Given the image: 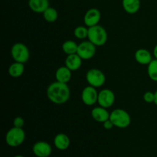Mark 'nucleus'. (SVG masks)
Wrapping results in <instances>:
<instances>
[{"instance_id":"cd10ccee","label":"nucleus","mask_w":157,"mask_h":157,"mask_svg":"<svg viewBox=\"0 0 157 157\" xmlns=\"http://www.w3.org/2000/svg\"><path fill=\"white\" fill-rule=\"evenodd\" d=\"M155 94V100H154V104L157 106V90H156V92H154Z\"/></svg>"},{"instance_id":"39448f33","label":"nucleus","mask_w":157,"mask_h":157,"mask_svg":"<svg viewBox=\"0 0 157 157\" xmlns=\"http://www.w3.org/2000/svg\"><path fill=\"white\" fill-rule=\"evenodd\" d=\"M11 55L15 61L25 64L30 58V52L25 44L18 42L12 45L11 48Z\"/></svg>"},{"instance_id":"6ab92c4d","label":"nucleus","mask_w":157,"mask_h":157,"mask_svg":"<svg viewBox=\"0 0 157 157\" xmlns=\"http://www.w3.org/2000/svg\"><path fill=\"white\" fill-rule=\"evenodd\" d=\"M25 71V65L23 63L15 61L9 67V74L12 78H19Z\"/></svg>"},{"instance_id":"f3484780","label":"nucleus","mask_w":157,"mask_h":157,"mask_svg":"<svg viewBox=\"0 0 157 157\" xmlns=\"http://www.w3.org/2000/svg\"><path fill=\"white\" fill-rule=\"evenodd\" d=\"M72 71L69 68H67L65 65L61 66L57 69L55 72V78L57 81L67 84L71 79Z\"/></svg>"},{"instance_id":"ddd939ff","label":"nucleus","mask_w":157,"mask_h":157,"mask_svg":"<svg viewBox=\"0 0 157 157\" xmlns=\"http://www.w3.org/2000/svg\"><path fill=\"white\" fill-rule=\"evenodd\" d=\"M135 60L143 65H148L153 61V56L150 51L145 48H139L135 52Z\"/></svg>"},{"instance_id":"412c9836","label":"nucleus","mask_w":157,"mask_h":157,"mask_svg":"<svg viewBox=\"0 0 157 157\" xmlns=\"http://www.w3.org/2000/svg\"><path fill=\"white\" fill-rule=\"evenodd\" d=\"M42 14L44 19L49 23L55 22L58 18V13L56 9L50 6Z\"/></svg>"},{"instance_id":"9d476101","label":"nucleus","mask_w":157,"mask_h":157,"mask_svg":"<svg viewBox=\"0 0 157 157\" xmlns=\"http://www.w3.org/2000/svg\"><path fill=\"white\" fill-rule=\"evenodd\" d=\"M101 18V13L99 9L91 8L86 12L84 16V23L87 28L98 25Z\"/></svg>"},{"instance_id":"f257e3e1","label":"nucleus","mask_w":157,"mask_h":157,"mask_svg":"<svg viewBox=\"0 0 157 157\" xmlns=\"http://www.w3.org/2000/svg\"><path fill=\"white\" fill-rule=\"evenodd\" d=\"M47 97L55 104H63L67 102L71 97L70 88L67 84L55 81L47 88Z\"/></svg>"},{"instance_id":"423d86ee","label":"nucleus","mask_w":157,"mask_h":157,"mask_svg":"<svg viewBox=\"0 0 157 157\" xmlns=\"http://www.w3.org/2000/svg\"><path fill=\"white\" fill-rule=\"evenodd\" d=\"M86 80L89 85L98 88L104 85L106 81V77L102 71L98 68H92L86 74Z\"/></svg>"},{"instance_id":"4468645a","label":"nucleus","mask_w":157,"mask_h":157,"mask_svg":"<svg viewBox=\"0 0 157 157\" xmlns=\"http://www.w3.org/2000/svg\"><path fill=\"white\" fill-rule=\"evenodd\" d=\"M82 58L78 54L67 55L64 61V65L70 69L71 71H75L81 67L82 64Z\"/></svg>"},{"instance_id":"0eeeda50","label":"nucleus","mask_w":157,"mask_h":157,"mask_svg":"<svg viewBox=\"0 0 157 157\" xmlns=\"http://www.w3.org/2000/svg\"><path fill=\"white\" fill-rule=\"evenodd\" d=\"M97 46L90 41H83L78 44L77 54L82 60H89L93 58L96 54Z\"/></svg>"},{"instance_id":"c85d7f7f","label":"nucleus","mask_w":157,"mask_h":157,"mask_svg":"<svg viewBox=\"0 0 157 157\" xmlns=\"http://www.w3.org/2000/svg\"><path fill=\"white\" fill-rule=\"evenodd\" d=\"M14 157H25V156H22V155H16V156H15Z\"/></svg>"},{"instance_id":"7ed1b4c3","label":"nucleus","mask_w":157,"mask_h":157,"mask_svg":"<svg viewBox=\"0 0 157 157\" xmlns=\"http://www.w3.org/2000/svg\"><path fill=\"white\" fill-rule=\"evenodd\" d=\"M110 120L114 127L120 129H125L130 125L131 117L126 110L123 109H115L110 113Z\"/></svg>"},{"instance_id":"393cba45","label":"nucleus","mask_w":157,"mask_h":157,"mask_svg":"<svg viewBox=\"0 0 157 157\" xmlns=\"http://www.w3.org/2000/svg\"><path fill=\"white\" fill-rule=\"evenodd\" d=\"M14 127H18V128H23L25 125V121L21 117H16L13 121Z\"/></svg>"},{"instance_id":"a878e982","label":"nucleus","mask_w":157,"mask_h":157,"mask_svg":"<svg viewBox=\"0 0 157 157\" xmlns=\"http://www.w3.org/2000/svg\"><path fill=\"white\" fill-rule=\"evenodd\" d=\"M103 127H104V128L106 129V130H111V129L114 127V125H113V122L109 119L107 120V121H106L105 122L103 123Z\"/></svg>"},{"instance_id":"1a4fd4ad","label":"nucleus","mask_w":157,"mask_h":157,"mask_svg":"<svg viewBox=\"0 0 157 157\" xmlns=\"http://www.w3.org/2000/svg\"><path fill=\"white\" fill-rule=\"evenodd\" d=\"M115 102V94L110 89H103L98 93V103L104 108H110Z\"/></svg>"},{"instance_id":"6e6552de","label":"nucleus","mask_w":157,"mask_h":157,"mask_svg":"<svg viewBox=\"0 0 157 157\" xmlns=\"http://www.w3.org/2000/svg\"><path fill=\"white\" fill-rule=\"evenodd\" d=\"M98 92L96 87L88 85L84 87L81 93L82 102L87 106H93L98 103Z\"/></svg>"},{"instance_id":"f8f14e48","label":"nucleus","mask_w":157,"mask_h":157,"mask_svg":"<svg viewBox=\"0 0 157 157\" xmlns=\"http://www.w3.org/2000/svg\"><path fill=\"white\" fill-rule=\"evenodd\" d=\"M110 113H109L107 108L99 106L92 109L91 117L95 121L103 124L106 121L110 119Z\"/></svg>"},{"instance_id":"9b49d317","label":"nucleus","mask_w":157,"mask_h":157,"mask_svg":"<svg viewBox=\"0 0 157 157\" xmlns=\"http://www.w3.org/2000/svg\"><path fill=\"white\" fill-rule=\"evenodd\" d=\"M32 152L37 157H48L52 153V146L45 141H38L32 147Z\"/></svg>"},{"instance_id":"aec40b11","label":"nucleus","mask_w":157,"mask_h":157,"mask_svg":"<svg viewBox=\"0 0 157 157\" xmlns=\"http://www.w3.org/2000/svg\"><path fill=\"white\" fill-rule=\"evenodd\" d=\"M78 44L75 41L72 40H67L62 44V51L64 54L67 55H73V54H77L78 52Z\"/></svg>"},{"instance_id":"4be33fe9","label":"nucleus","mask_w":157,"mask_h":157,"mask_svg":"<svg viewBox=\"0 0 157 157\" xmlns=\"http://www.w3.org/2000/svg\"><path fill=\"white\" fill-rule=\"evenodd\" d=\"M147 75L150 80L157 82V59H153V61L147 65Z\"/></svg>"},{"instance_id":"dca6fc26","label":"nucleus","mask_w":157,"mask_h":157,"mask_svg":"<svg viewBox=\"0 0 157 157\" xmlns=\"http://www.w3.org/2000/svg\"><path fill=\"white\" fill-rule=\"evenodd\" d=\"M70 144V139L65 133H58L54 139V144H55V147L58 150H61V151H64V150L68 149Z\"/></svg>"},{"instance_id":"f03ea898","label":"nucleus","mask_w":157,"mask_h":157,"mask_svg":"<svg viewBox=\"0 0 157 157\" xmlns=\"http://www.w3.org/2000/svg\"><path fill=\"white\" fill-rule=\"evenodd\" d=\"M87 38L94 45L100 47L106 44L108 36H107V32L106 29L103 26L97 25L88 28Z\"/></svg>"},{"instance_id":"5701e85b","label":"nucleus","mask_w":157,"mask_h":157,"mask_svg":"<svg viewBox=\"0 0 157 157\" xmlns=\"http://www.w3.org/2000/svg\"><path fill=\"white\" fill-rule=\"evenodd\" d=\"M74 35L78 39H85V38H87V35H88V28L87 26H78L74 30Z\"/></svg>"},{"instance_id":"20e7f679","label":"nucleus","mask_w":157,"mask_h":157,"mask_svg":"<svg viewBox=\"0 0 157 157\" xmlns=\"http://www.w3.org/2000/svg\"><path fill=\"white\" fill-rule=\"evenodd\" d=\"M25 133L23 128L13 127L9 130L6 135V142L11 147H18L24 143Z\"/></svg>"},{"instance_id":"bb28decb","label":"nucleus","mask_w":157,"mask_h":157,"mask_svg":"<svg viewBox=\"0 0 157 157\" xmlns=\"http://www.w3.org/2000/svg\"><path fill=\"white\" fill-rule=\"evenodd\" d=\"M153 56H154L156 59H157V44L154 47V48H153Z\"/></svg>"},{"instance_id":"a211bd4d","label":"nucleus","mask_w":157,"mask_h":157,"mask_svg":"<svg viewBox=\"0 0 157 157\" xmlns=\"http://www.w3.org/2000/svg\"><path fill=\"white\" fill-rule=\"evenodd\" d=\"M122 6L127 13L133 15L140 9V0H123Z\"/></svg>"},{"instance_id":"b1692460","label":"nucleus","mask_w":157,"mask_h":157,"mask_svg":"<svg viewBox=\"0 0 157 157\" xmlns=\"http://www.w3.org/2000/svg\"><path fill=\"white\" fill-rule=\"evenodd\" d=\"M144 100L146 103H148V104L154 103L155 94L152 91H147L144 94Z\"/></svg>"},{"instance_id":"2eb2a0df","label":"nucleus","mask_w":157,"mask_h":157,"mask_svg":"<svg viewBox=\"0 0 157 157\" xmlns=\"http://www.w3.org/2000/svg\"><path fill=\"white\" fill-rule=\"evenodd\" d=\"M29 7L35 13H43L49 7V0H29Z\"/></svg>"}]
</instances>
